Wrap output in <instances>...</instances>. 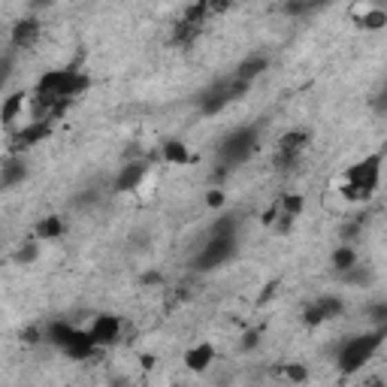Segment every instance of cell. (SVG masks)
<instances>
[{
    "mask_svg": "<svg viewBox=\"0 0 387 387\" xmlns=\"http://www.w3.org/2000/svg\"><path fill=\"white\" fill-rule=\"evenodd\" d=\"M387 336V327H375L369 333H360V336H348L336 351V363H339V373L342 375H354L366 366L369 360L375 357V351L381 348Z\"/></svg>",
    "mask_w": 387,
    "mask_h": 387,
    "instance_id": "6da1fadb",
    "label": "cell"
},
{
    "mask_svg": "<svg viewBox=\"0 0 387 387\" xmlns=\"http://www.w3.org/2000/svg\"><path fill=\"white\" fill-rule=\"evenodd\" d=\"M257 146H260V130L255 124H246V128H236L227 133V137L221 139L215 155H218L221 167H239V163H246L248 157L257 152Z\"/></svg>",
    "mask_w": 387,
    "mask_h": 387,
    "instance_id": "7a4b0ae2",
    "label": "cell"
},
{
    "mask_svg": "<svg viewBox=\"0 0 387 387\" xmlns=\"http://www.w3.org/2000/svg\"><path fill=\"white\" fill-rule=\"evenodd\" d=\"M236 239H239L236 230H209V239L200 255H197L194 266L200 272H206V270H215V266L227 264L236 255Z\"/></svg>",
    "mask_w": 387,
    "mask_h": 387,
    "instance_id": "3957f363",
    "label": "cell"
},
{
    "mask_svg": "<svg viewBox=\"0 0 387 387\" xmlns=\"http://www.w3.org/2000/svg\"><path fill=\"white\" fill-rule=\"evenodd\" d=\"M312 146V133L309 130H288L281 133L279 142H275V155H272V167L279 172H288L299 163V157L306 155V148Z\"/></svg>",
    "mask_w": 387,
    "mask_h": 387,
    "instance_id": "277c9868",
    "label": "cell"
},
{
    "mask_svg": "<svg viewBox=\"0 0 387 387\" xmlns=\"http://www.w3.org/2000/svg\"><path fill=\"white\" fill-rule=\"evenodd\" d=\"M381 167H384V152H373V155L363 157V161L351 163V167L342 172L339 181H351V185H363V188H369V191H378Z\"/></svg>",
    "mask_w": 387,
    "mask_h": 387,
    "instance_id": "5b68a950",
    "label": "cell"
},
{
    "mask_svg": "<svg viewBox=\"0 0 387 387\" xmlns=\"http://www.w3.org/2000/svg\"><path fill=\"white\" fill-rule=\"evenodd\" d=\"M85 333L91 336V342L97 345V348H109V345L121 342L124 321L118 318V315H112V312H103V315H97L88 327H85Z\"/></svg>",
    "mask_w": 387,
    "mask_h": 387,
    "instance_id": "8992f818",
    "label": "cell"
},
{
    "mask_svg": "<svg viewBox=\"0 0 387 387\" xmlns=\"http://www.w3.org/2000/svg\"><path fill=\"white\" fill-rule=\"evenodd\" d=\"M351 19H354V25L360 30H366V34H378V30L387 28V12L381 3H375V0H357V3L351 6Z\"/></svg>",
    "mask_w": 387,
    "mask_h": 387,
    "instance_id": "52a82bcc",
    "label": "cell"
},
{
    "mask_svg": "<svg viewBox=\"0 0 387 387\" xmlns=\"http://www.w3.org/2000/svg\"><path fill=\"white\" fill-rule=\"evenodd\" d=\"M49 133H52V121H25L21 128L12 130V139H10L12 146H10V152H12V155L28 152V148L39 146L43 139H49Z\"/></svg>",
    "mask_w": 387,
    "mask_h": 387,
    "instance_id": "ba28073f",
    "label": "cell"
},
{
    "mask_svg": "<svg viewBox=\"0 0 387 387\" xmlns=\"http://www.w3.org/2000/svg\"><path fill=\"white\" fill-rule=\"evenodd\" d=\"M148 176V161L146 157H137V161H130V163H124L121 170H118V176L112 181V191L115 194H130V191H137V188L146 181Z\"/></svg>",
    "mask_w": 387,
    "mask_h": 387,
    "instance_id": "9c48e42d",
    "label": "cell"
},
{
    "mask_svg": "<svg viewBox=\"0 0 387 387\" xmlns=\"http://www.w3.org/2000/svg\"><path fill=\"white\" fill-rule=\"evenodd\" d=\"M306 209V197L303 194H281L279 197V218H275L272 230L275 233H290V227L297 224V218Z\"/></svg>",
    "mask_w": 387,
    "mask_h": 387,
    "instance_id": "30bf717a",
    "label": "cell"
},
{
    "mask_svg": "<svg viewBox=\"0 0 387 387\" xmlns=\"http://www.w3.org/2000/svg\"><path fill=\"white\" fill-rule=\"evenodd\" d=\"M39 34H43V21L37 19V15H25V19H19L10 30V46L12 49H34L39 43Z\"/></svg>",
    "mask_w": 387,
    "mask_h": 387,
    "instance_id": "8fae6325",
    "label": "cell"
},
{
    "mask_svg": "<svg viewBox=\"0 0 387 387\" xmlns=\"http://www.w3.org/2000/svg\"><path fill=\"white\" fill-rule=\"evenodd\" d=\"M28 103H30V94L28 91H15L10 97L3 100V106H0V124H3L6 130H15V124L25 118L28 112ZM25 124V121H21Z\"/></svg>",
    "mask_w": 387,
    "mask_h": 387,
    "instance_id": "7c38bea8",
    "label": "cell"
},
{
    "mask_svg": "<svg viewBox=\"0 0 387 387\" xmlns=\"http://www.w3.org/2000/svg\"><path fill=\"white\" fill-rule=\"evenodd\" d=\"M233 100L230 94H227V79H221V82H215L212 88H206L200 94V112L203 115H218L221 109H227Z\"/></svg>",
    "mask_w": 387,
    "mask_h": 387,
    "instance_id": "4fadbf2b",
    "label": "cell"
},
{
    "mask_svg": "<svg viewBox=\"0 0 387 387\" xmlns=\"http://www.w3.org/2000/svg\"><path fill=\"white\" fill-rule=\"evenodd\" d=\"M25 179H28V161L21 155H10L6 157V163L0 167V191L21 185Z\"/></svg>",
    "mask_w": 387,
    "mask_h": 387,
    "instance_id": "5bb4252c",
    "label": "cell"
},
{
    "mask_svg": "<svg viewBox=\"0 0 387 387\" xmlns=\"http://www.w3.org/2000/svg\"><path fill=\"white\" fill-rule=\"evenodd\" d=\"M215 363V345L212 342H197L194 348H188L185 354V366L191 373H206V369Z\"/></svg>",
    "mask_w": 387,
    "mask_h": 387,
    "instance_id": "9a60e30c",
    "label": "cell"
},
{
    "mask_svg": "<svg viewBox=\"0 0 387 387\" xmlns=\"http://www.w3.org/2000/svg\"><path fill=\"white\" fill-rule=\"evenodd\" d=\"M161 157L167 163H172V167H188V163L194 161V155H191V148H188L185 139H167L161 146Z\"/></svg>",
    "mask_w": 387,
    "mask_h": 387,
    "instance_id": "2e32d148",
    "label": "cell"
},
{
    "mask_svg": "<svg viewBox=\"0 0 387 387\" xmlns=\"http://www.w3.org/2000/svg\"><path fill=\"white\" fill-rule=\"evenodd\" d=\"M64 230H67L64 218H61V215H46V218L37 221L34 236L39 242H54V239H61V236H64Z\"/></svg>",
    "mask_w": 387,
    "mask_h": 387,
    "instance_id": "e0dca14e",
    "label": "cell"
},
{
    "mask_svg": "<svg viewBox=\"0 0 387 387\" xmlns=\"http://www.w3.org/2000/svg\"><path fill=\"white\" fill-rule=\"evenodd\" d=\"M76 333H79V327H73L70 321H52L49 327H46V333H43V336L49 339L52 345H58V348L64 351L67 345L73 342V336H76Z\"/></svg>",
    "mask_w": 387,
    "mask_h": 387,
    "instance_id": "ac0fdd59",
    "label": "cell"
},
{
    "mask_svg": "<svg viewBox=\"0 0 387 387\" xmlns=\"http://www.w3.org/2000/svg\"><path fill=\"white\" fill-rule=\"evenodd\" d=\"M64 354L67 357H73V360H91L94 354H100V348L91 342V336L85 333V330H79V333L73 336V342L64 348Z\"/></svg>",
    "mask_w": 387,
    "mask_h": 387,
    "instance_id": "d6986e66",
    "label": "cell"
},
{
    "mask_svg": "<svg viewBox=\"0 0 387 387\" xmlns=\"http://www.w3.org/2000/svg\"><path fill=\"white\" fill-rule=\"evenodd\" d=\"M270 70V58L266 54H248L239 67H236V79H246V82H255L260 73Z\"/></svg>",
    "mask_w": 387,
    "mask_h": 387,
    "instance_id": "ffe728a7",
    "label": "cell"
},
{
    "mask_svg": "<svg viewBox=\"0 0 387 387\" xmlns=\"http://www.w3.org/2000/svg\"><path fill=\"white\" fill-rule=\"evenodd\" d=\"M330 264L336 266V272H348L351 266H357V264H360L357 248H354V246H339V248L333 251V257H330Z\"/></svg>",
    "mask_w": 387,
    "mask_h": 387,
    "instance_id": "44dd1931",
    "label": "cell"
},
{
    "mask_svg": "<svg viewBox=\"0 0 387 387\" xmlns=\"http://www.w3.org/2000/svg\"><path fill=\"white\" fill-rule=\"evenodd\" d=\"M315 306H318L321 315H324L327 321L342 318V315H345V303H342L339 297H333V294H324V297H318V299H315Z\"/></svg>",
    "mask_w": 387,
    "mask_h": 387,
    "instance_id": "7402d4cb",
    "label": "cell"
},
{
    "mask_svg": "<svg viewBox=\"0 0 387 387\" xmlns=\"http://www.w3.org/2000/svg\"><path fill=\"white\" fill-rule=\"evenodd\" d=\"M339 194L348 203H369L375 197V191H369V188H363V185H351V181H339Z\"/></svg>",
    "mask_w": 387,
    "mask_h": 387,
    "instance_id": "603a6c76",
    "label": "cell"
},
{
    "mask_svg": "<svg viewBox=\"0 0 387 387\" xmlns=\"http://www.w3.org/2000/svg\"><path fill=\"white\" fill-rule=\"evenodd\" d=\"M279 375L281 378H288V381H306L309 378V369L303 366V363H288V366H279Z\"/></svg>",
    "mask_w": 387,
    "mask_h": 387,
    "instance_id": "cb8c5ba5",
    "label": "cell"
},
{
    "mask_svg": "<svg viewBox=\"0 0 387 387\" xmlns=\"http://www.w3.org/2000/svg\"><path fill=\"white\" fill-rule=\"evenodd\" d=\"M37 255H39V239H30V242H25V246L19 248V255H15V264H34L37 260Z\"/></svg>",
    "mask_w": 387,
    "mask_h": 387,
    "instance_id": "d4e9b609",
    "label": "cell"
},
{
    "mask_svg": "<svg viewBox=\"0 0 387 387\" xmlns=\"http://www.w3.org/2000/svg\"><path fill=\"white\" fill-rule=\"evenodd\" d=\"M260 336H264V330H260V327L246 330V333H242V339H239V348H242V351H255L257 345H260Z\"/></svg>",
    "mask_w": 387,
    "mask_h": 387,
    "instance_id": "484cf974",
    "label": "cell"
},
{
    "mask_svg": "<svg viewBox=\"0 0 387 387\" xmlns=\"http://www.w3.org/2000/svg\"><path fill=\"white\" fill-rule=\"evenodd\" d=\"M324 321H327V318H324L321 309H318L315 303H309V306L303 309V324H306V327H321Z\"/></svg>",
    "mask_w": 387,
    "mask_h": 387,
    "instance_id": "4316f807",
    "label": "cell"
},
{
    "mask_svg": "<svg viewBox=\"0 0 387 387\" xmlns=\"http://www.w3.org/2000/svg\"><path fill=\"white\" fill-rule=\"evenodd\" d=\"M224 203H227L224 191H221V188H209V191H206V206L209 209H221Z\"/></svg>",
    "mask_w": 387,
    "mask_h": 387,
    "instance_id": "83f0119b",
    "label": "cell"
},
{
    "mask_svg": "<svg viewBox=\"0 0 387 387\" xmlns=\"http://www.w3.org/2000/svg\"><path fill=\"white\" fill-rule=\"evenodd\" d=\"M309 10H312L309 0H288V3H284V12H288V15H303Z\"/></svg>",
    "mask_w": 387,
    "mask_h": 387,
    "instance_id": "f1b7e54d",
    "label": "cell"
},
{
    "mask_svg": "<svg viewBox=\"0 0 387 387\" xmlns=\"http://www.w3.org/2000/svg\"><path fill=\"white\" fill-rule=\"evenodd\" d=\"M369 318H373L375 327H384L387 324V303H375L373 309H369Z\"/></svg>",
    "mask_w": 387,
    "mask_h": 387,
    "instance_id": "f546056e",
    "label": "cell"
},
{
    "mask_svg": "<svg viewBox=\"0 0 387 387\" xmlns=\"http://www.w3.org/2000/svg\"><path fill=\"white\" fill-rule=\"evenodd\" d=\"M206 10H209V19L224 15L227 10H230V0H206Z\"/></svg>",
    "mask_w": 387,
    "mask_h": 387,
    "instance_id": "4dcf8cb0",
    "label": "cell"
},
{
    "mask_svg": "<svg viewBox=\"0 0 387 387\" xmlns=\"http://www.w3.org/2000/svg\"><path fill=\"white\" fill-rule=\"evenodd\" d=\"M10 76H12V58L3 54V58H0V91H3L6 82H10Z\"/></svg>",
    "mask_w": 387,
    "mask_h": 387,
    "instance_id": "1f68e13d",
    "label": "cell"
},
{
    "mask_svg": "<svg viewBox=\"0 0 387 387\" xmlns=\"http://www.w3.org/2000/svg\"><path fill=\"white\" fill-rule=\"evenodd\" d=\"M275 218H279V200H275V203H272V206H270V209H266V212H264V227H270V230H272V224H275Z\"/></svg>",
    "mask_w": 387,
    "mask_h": 387,
    "instance_id": "d6a6232c",
    "label": "cell"
},
{
    "mask_svg": "<svg viewBox=\"0 0 387 387\" xmlns=\"http://www.w3.org/2000/svg\"><path fill=\"white\" fill-rule=\"evenodd\" d=\"M275 288H279V281H270V284H266V288H264V294L257 297V306H264L266 299H272V297H275Z\"/></svg>",
    "mask_w": 387,
    "mask_h": 387,
    "instance_id": "836d02e7",
    "label": "cell"
},
{
    "mask_svg": "<svg viewBox=\"0 0 387 387\" xmlns=\"http://www.w3.org/2000/svg\"><path fill=\"white\" fill-rule=\"evenodd\" d=\"M21 339H25L28 345H37V342H39V330H37V327H28L25 333H21Z\"/></svg>",
    "mask_w": 387,
    "mask_h": 387,
    "instance_id": "e575fe53",
    "label": "cell"
},
{
    "mask_svg": "<svg viewBox=\"0 0 387 387\" xmlns=\"http://www.w3.org/2000/svg\"><path fill=\"white\" fill-rule=\"evenodd\" d=\"M142 281H146V284H157V281H161V275H157V272H148V275H142Z\"/></svg>",
    "mask_w": 387,
    "mask_h": 387,
    "instance_id": "d590c367",
    "label": "cell"
},
{
    "mask_svg": "<svg viewBox=\"0 0 387 387\" xmlns=\"http://www.w3.org/2000/svg\"><path fill=\"white\" fill-rule=\"evenodd\" d=\"M309 3H312V10H315V6H327L330 0H309Z\"/></svg>",
    "mask_w": 387,
    "mask_h": 387,
    "instance_id": "8d00e7d4",
    "label": "cell"
},
{
    "mask_svg": "<svg viewBox=\"0 0 387 387\" xmlns=\"http://www.w3.org/2000/svg\"><path fill=\"white\" fill-rule=\"evenodd\" d=\"M52 0H34V6H49Z\"/></svg>",
    "mask_w": 387,
    "mask_h": 387,
    "instance_id": "74e56055",
    "label": "cell"
}]
</instances>
